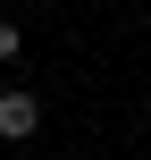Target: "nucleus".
I'll list each match as a JSON object with an SVG mask.
<instances>
[{
	"label": "nucleus",
	"mask_w": 151,
	"mask_h": 160,
	"mask_svg": "<svg viewBox=\"0 0 151 160\" xmlns=\"http://www.w3.org/2000/svg\"><path fill=\"white\" fill-rule=\"evenodd\" d=\"M34 127H42V101H34V93H0V135H8V143H25Z\"/></svg>",
	"instance_id": "obj_1"
},
{
	"label": "nucleus",
	"mask_w": 151,
	"mask_h": 160,
	"mask_svg": "<svg viewBox=\"0 0 151 160\" xmlns=\"http://www.w3.org/2000/svg\"><path fill=\"white\" fill-rule=\"evenodd\" d=\"M0 59H17V25H8V17H0Z\"/></svg>",
	"instance_id": "obj_2"
}]
</instances>
